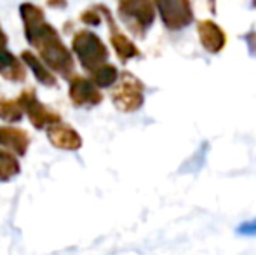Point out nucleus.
<instances>
[{"label": "nucleus", "instance_id": "nucleus-10", "mask_svg": "<svg viewBox=\"0 0 256 255\" xmlns=\"http://www.w3.org/2000/svg\"><path fill=\"white\" fill-rule=\"evenodd\" d=\"M0 145L18 156H24L30 147V136L21 128L0 126Z\"/></svg>", "mask_w": 256, "mask_h": 255}, {"label": "nucleus", "instance_id": "nucleus-17", "mask_svg": "<svg viewBox=\"0 0 256 255\" xmlns=\"http://www.w3.org/2000/svg\"><path fill=\"white\" fill-rule=\"evenodd\" d=\"M80 20L84 21L86 25H89V27H98V25L102 23V16L96 13V9L84 11V13L80 14Z\"/></svg>", "mask_w": 256, "mask_h": 255}, {"label": "nucleus", "instance_id": "nucleus-13", "mask_svg": "<svg viewBox=\"0 0 256 255\" xmlns=\"http://www.w3.org/2000/svg\"><path fill=\"white\" fill-rule=\"evenodd\" d=\"M110 42H112V46H114L115 53H117L118 60H120L122 63H126V62H129V60L140 56V49L136 48L134 42H131L124 34H120V32H114V34L110 35Z\"/></svg>", "mask_w": 256, "mask_h": 255}, {"label": "nucleus", "instance_id": "nucleus-14", "mask_svg": "<svg viewBox=\"0 0 256 255\" xmlns=\"http://www.w3.org/2000/svg\"><path fill=\"white\" fill-rule=\"evenodd\" d=\"M118 79V70L115 65L104 63L103 67H100L98 70H94L91 74V79L89 81L96 86V88H110L112 84H115Z\"/></svg>", "mask_w": 256, "mask_h": 255}, {"label": "nucleus", "instance_id": "nucleus-7", "mask_svg": "<svg viewBox=\"0 0 256 255\" xmlns=\"http://www.w3.org/2000/svg\"><path fill=\"white\" fill-rule=\"evenodd\" d=\"M68 96L77 109H92V107L100 105L103 100L102 91L89 79L80 77V75H75L70 79Z\"/></svg>", "mask_w": 256, "mask_h": 255}, {"label": "nucleus", "instance_id": "nucleus-8", "mask_svg": "<svg viewBox=\"0 0 256 255\" xmlns=\"http://www.w3.org/2000/svg\"><path fill=\"white\" fill-rule=\"evenodd\" d=\"M48 133V140L52 143L56 149H61V150H78L82 147V138L77 131H75L72 126L64 123H58L54 126L46 129Z\"/></svg>", "mask_w": 256, "mask_h": 255}, {"label": "nucleus", "instance_id": "nucleus-11", "mask_svg": "<svg viewBox=\"0 0 256 255\" xmlns=\"http://www.w3.org/2000/svg\"><path fill=\"white\" fill-rule=\"evenodd\" d=\"M0 75L10 82H24L26 67L7 48H0Z\"/></svg>", "mask_w": 256, "mask_h": 255}, {"label": "nucleus", "instance_id": "nucleus-5", "mask_svg": "<svg viewBox=\"0 0 256 255\" xmlns=\"http://www.w3.org/2000/svg\"><path fill=\"white\" fill-rule=\"evenodd\" d=\"M118 16L126 23V27L136 35L143 37L155 20L154 4L150 2H124L118 4Z\"/></svg>", "mask_w": 256, "mask_h": 255}, {"label": "nucleus", "instance_id": "nucleus-4", "mask_svg": "<svg viewBox=\"0 0 256 255\" xmlns=\"http://www.w3.org/2000/svg\"><path fill=\"white\" fill-rule=\"evenodd\" d=\"M143 82L136 79L134 75L124 74L120 75V81L112 91V102L120 112H136L143 105Z\"/></svg>", "mask_w": 256, "mask_h": 255}, {"label": "nucleus", "instance_id": "nucleus-6", "mask_svg": "<svg viewBox=\"0 0 256 255\" xmlns=\"http://www.w3.org/2000/svg\"><path fill=\"white\" fill-rule=\"evenodd\" d=\"M160 13L162 23L169 28V30H182L183 27L192 21V6L190 2L185 0H162V2L155 4Z\"/></svg>", "mask_w": 256, "mask_h": 255}, {"label": "nucleus", "instance_id": "nucleus-18", "mask_svg": "<svg viewBox=\"0 0 256 255\" xmlns=\"http://www.w3.org/2000/svg\"><path fill=\"white\" fill-rule=\"evenodd\" d=\"M237 234L256 236V218H253V220H248V222H242V224L237 227Z\"/></svg>", "mask_w": 256, "mask_h": 255}, {"label": "nucleus", "instance_id": "nucleus-20", "mask_svg": "<svg viewBox=\"0 0 256 255\" xmlns=\"http://www.w3.org/2000/svg\"><path fill=\"white\" fill-rule=\"evenodd\" d=\"M7 42H9V37H7V34L2 30V27H0V48H7Z\"/></svg>", "mask_w": 256, "mask_h": 255}, {"label": "nucleus", "instance_id": "nucleus-19", "mask_svg": "<svg viewBox=\"0 0 256 255\" xmlns=\"http://www.w3.org/2000/svg\"><path fill=\"white\" fill-rule=\"evenodd\" d=\"M244 41L248 44V49H250V55L256 58V30H251L244 35Z\"/></svg>", "mask_w": 256, "mask_h": 255}, {"label": "nucleus", "instance_id": "nucleus-9", "mask_svg": "<svg viewBox=\"0 0 256 255\" xmlns=\"http://www.w3.org/2000/svg\"><path fill=\"white\" fill-rule=\"evenodd\" d=\"M197 30H199V37H200V44L204 46L206 51L212 53H220L223 48H225V42H226V37L223 34V30L211 20H206V21H200L197 25Z\"/></svg>", "mask_w": 256, "mask_h": 255}, {"label": "nucleus", "instance_id": "nucleus-3", "mask_svg": "<svg viewBox=\"0 0 256 255\" xmlns=\"http://www.w3.org/2000/svg\"><path fill=\"white\" fill-rule=\"evenodd\" d=\"M16 103L20 105L21 112H24L30 119L32 126L35 129H48L54 126V124L61 123V116L51 110L49 107H46L40 100L37 98L35 89H24L23 93H20V96L16 98Z\"/></svg>", "mask_w": 256, "mask_h": 255}, {"label": "nucleus", "instance_id": "nucleus-16", "mask_svg": "<svg viewBox=\"0 0 256 255\" xmlns=\"http://www.w3.org/2000/svg\"><path fill=\"white\" fill-rule=\"evenodd\" d=\"M0 119L6 123H20L23 119V112H21L16 100L0 98Z\"/></svg>", "mask_w": 256, "mask_h": 255}, {"label": "nucleus", "instance_id": "nucleus-1", "mask_svg": "<svg viewBox=\"0 0 256 255\" xmlns=\"http://www.w3.org/2000/svg\"><path fill=\"white\" fill-rule=\"evenodd\" d=\"M20 14L24 25L26 41L37 49L40 62L63 79H72L75 72V62L70 49L63 44L58 30L44 18L42 7L35 4H21Z\"/></svg>", "mask_w": 256, "mask_h": 255}, {"label": "nucleus", "instance_id": "nucleus-2", "mask_svg": "<svg viewBox=\"0 0 256 255\" xmlns=\"http://www.w3.org/2000/svg\"><path fill=\"white\" fill-rule=\"evenodd\" d=\"M72 51L77 56L78 63L84 70L94 72L103 67L108 60V49L103 41L91 30H80L72 41Z\"/></svg>", "mask_w": 256, "mask_h": 255}, {"label": "nucleus", "instance_id": "nucleus-12", "mask_svg": "<svg viewBox=\"0 0 256 255\" xmlns=\"http://www.w3.org/2000/svg\"><path fill=\"white\" fill-rule=\"evenodd\" d=\"M21 62H23V65H26V67L30 68L32 74L35 75V79H37L40 84L49 86V88L56 86V82H58L56 75H54L52 72L49 70V68L46 67L40 60H38V56H35L32 51H23V53H21Z\"/></svg>", "mask_w": 256, "mask_h": 255}, {"label": "nucleus", "instance_id": "nucleus-21", "mask_svg": "<svg viewBox=\"0 0 256 255\" xmlns=\"http://www.w3.org/2000/svg\"><path fill=\"white\" fill-rule=\"evenodd\" d=\"M254 6H256V4H254Z\"/></svg>", "mask_w": 256, "mask_h": 255}, {"label": "nucleus", "instance_id": "nucleus-15", "mask_svg": "<svg viewBox=\"0 0 256 255\" xmlns=\"http://www.w3.org/2000/svg\"><path fill=\"white\" fill-rule=\"evenodd\" d=\"M21 166L16 156L0 149V182H9L16 175H20Z\"/></svg>", "mask_w": 256, "mask_h": 255}]
</instances>
